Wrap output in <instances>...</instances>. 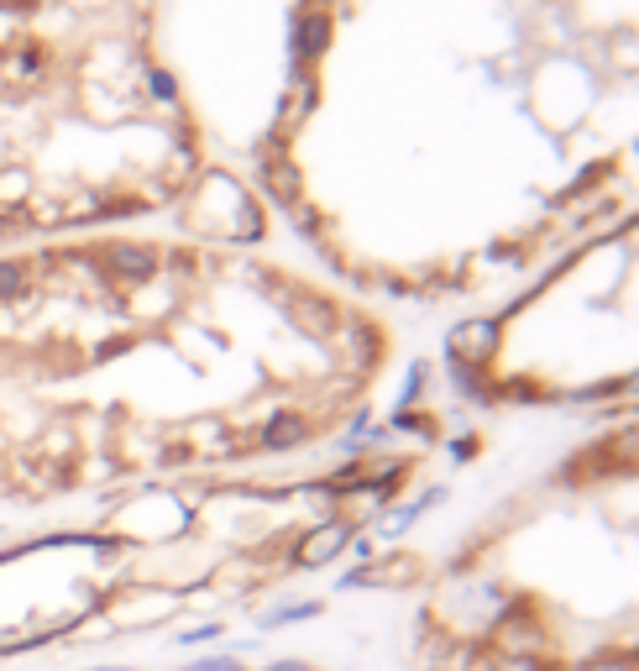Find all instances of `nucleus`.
Instances as JSON below:
<instances>
[{
  "instance_id": "nucleus-6",
  "label": "nucleus",
  "mask_w": 639,
  "mask_h": 671,
  "mask_svg": "<svg viewBox=\"0 0 639 671\" xmlns=\"http://www.w3.org/2000/svg\"><path fill=\"white\" fill-rule=\"evenodd\" d=\"M310 435V425L299 420V414H273L268 425H262V447L268 451H289V447H299Z\"/></svg>"
},
{
  "instance_id": "nucleus-5",
  "label": "nucleus",
  "mask_w": 639,
  "mask_h": 671,
  "mask_svg": "<svg viewBox=\"0 0 639 671\" xmlns=\"http://www.w3.org/2000/svg\"><path fill=\"white\" fill-rule=\"evenodd\" d=\"M472 671H561L546 655H509V651H477Z\"/></svg>"
},
{
  "instance_id": "nucleus-1",
  "label": "nucleus",
  "mask_w": 639,
  "mask_h": 671,
  "mask_svg": "<svg viewBox=\"0 0 639 671\" xmlns=\"http://www.w3.org/2000/svg\"><path fill=\"white\" fill-rule=\"evenodd\" d=\"M351 541H357V524H351V520H320V524H310V530L293 541L289 561L299 567V572H314V567H330V561L341 557Z\"/></svg>"
},
{
  "instance_id": "nucleus-8",
  "label": "nucleus",
  "mask_w": 639,
  "mask_h": 671,
  "mask_svg": "<svg viewBox=\"0 0 639 671\" xmlns=\"http://www.w3.org/2000/svg\"><path fill=\"white\" fill-rule=\"evenodd\" d=\"M567 671H639V661L635 655H587V661H577Z\"/></svg>"
},
{
  "instance_id": "nucleus-11",
  "label": "nucleus",
  "mask_w": 639,
  "mask_h": 671,
  "mask_svg": "<svg viewBox=\"0 0 639 671\" xmlns=\"http://www.w3.org/2000/svg\"><path fill=\"white\" fill-rule=\"evenodd\" d=\"M299 48H304V53H320V48H326V21H304V32H299Z\"/></svg>"
},
{
  "instance_id": "nucleus-2",
  "label": "nucleus",
  "mask_w": 639,
  "mask_h": 671,
  "mask_svg": "<svg viewBox=\"0 0 639 671\" xmlns=\"http://www.w3.org/2000/svg\"><path fill=\"white\" fill-rule=\"evenodd\" d=\"M106 268L116 279L142 283L158 273V252H152V247H106Z\"/></svg>"
},
{
  "instance_id": "nucleus-12",
  "label": "nucleus",
  "mask_w": 639,
  "mask_h": 671,
  "mask_svg": "<svg viewBox=\"0 0 639 671\" xmlns=\"http://www.w3.org/2000/svg\"><path fill=\"white\" fill-rule=\"evenodd\" d=\"M268 671H314V667H304V661H273Z\"/></svg>"
},
{
  "instance_id": "nucleus-4",
  "label": "nucleus",
  "mask_w": 639,
  "mask_h": 671,
  "mask_svg": "<svg viewBox=\"0 0 639 671\" xmlns=\"http://www.w3.org/2000/svg\"><path fill=\"white\" fill-rule=\"evenodd\" d=\"M320 609H326L320 598H289V603L268 609V614H257V630L273 634V630H289V624H310V619L320 614Z\"/></svg>"
},
{
  "instance_id": "nucleus-3",
  "label": "nucleus",
  "mask_w": 639,
  "mask_h": 671,
  "mask_svg": "<svg viewBox=\"0 0 639 671\" xmlns=\"http://www.w3.org/2000/svg\"><path fill=\"white\" fill-rule=\"evenodd\" d=\"M498 336L488 320H472V326H461V331H451V352H457V362H472V368H482L488 357H493Z\"/></svg>"
},
{
  "instance_id": "nucleus-10",
  "label": "nucleus",
  "mask_w": 639,
  "mask_h": 671,
  "mask_svg": "<svg viewBox=\"0 0 639 671\" xmlns=\"http://www.w3.org/2000/svg\"><path fill=\"white\" fill-rule=\"evenodd\" d=\"M204 640H220V619L194 624V630H179V645H204Z\"/></svg>"
},
{
  "instance_id": "nucleus-7",
  "label": "nucleus",
  "mask_w": 639,
  "mask_h": 671,
  "mask_svg": "<svg viewBox=\"0 0 639 671\" xmlns=\"http://www.w3.org/2000/svg\"><path fill=\"white\" fill-rule=\"evenodd\" d=\"M27 283H32V262L0 258V304H6V299H21L27 294Z\"/></svg>"
},
{
  "instance_id": "nucleus-9",
  "label": "nucleus",
  "mask_w": 639,
  "mask_h": 671,
  "mask_svg": "<svg viewBox=\"0 0 639 671\" xmlns=\"http://www.w3.org/2000/svg\"><path fill=\"white\" fill-rule=\"evenodd\" d=\"M183 671H247V667H241V651H220V655H200V661H189Z\"/></svg>"
},
{
  "instance_id": "nucleus-13",
  "label": "nucleus",
  "mask_w": 639,
  "mask_h": 671,
  "mask_svg": "<svg viewBox=\"0 0 639 671\" xmlns=\"http://www.w3.org/2000/svg\"><path fill=\"white\" fill-rule=\"evenodd\" d=\"M84 671H137V667H84Z\"/></svg>"
}]
</instances>
